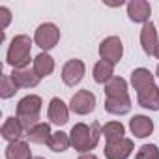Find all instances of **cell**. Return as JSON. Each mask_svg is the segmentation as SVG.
<instances>
[{"instance_id":"7c38bea8","label":"cell","mask_w":159,"mask_h":159,"mask_svg":"<svg viewBox=\"0 0 159 159\" xmlns=\"http://www.w3.org/2000/svg\"><path fill=\"white\" fill-rule=\"evenodd\" d=\"M11 79L13 83L19 86V88H36L39 84L41 79L36 75L34 67H25V69H13L11 73Z\"/></svg>"},{"instance_id":"e0dca14e","label":"cell","mask_w":159,"mask_h":159,"mask_svg":"<svg viewBox=\"0 0 159 159\" xmlns=\"http://www.w3.org/2000/svg\"><path fill=\"white\" fill-rule=\"evenodd\" d=\"M25 137H26L30 142H34V144H49V140H51V137H52L51 125H49L47 122H39V124H36L32 129H28V131L25 133Z\"/></svg>"},{"instance_id":"5b68a950","label":"cell","mask_w":159,"mask_h":159,"mask_svg":"<svg viewBox=\"0 0 159 159\" xmlns=\"http://www.w3.org/2000/svg\"><path fill=\"white\" fill-rule=\"evenodd\" d=\"M94 109H96V96L90 90H79L69 99V111L73 114L84 116V114H90Z\"/></svg>"},{"instance_id":"5bb4252c","label":"cell","mask_w":159,"mask_h":159,"mask_svg":"<svg viewBox=\"0 0 159 159\" xmlns=\"http://www.w3.org/2000/svg\"><path fill=\"white\" fill-rule=\"evenodd\" d=\"M0 135H2L4 140H8V144H10V142L21 140V137L25 135V129H23L19 118H17V116L6 118V122L2 124V129H0Z\"/></svg>"},{"instance_id":"44dd1931","label":"cell","mask_w":159,"mask_h":159,"mask_svg":"<svg viewBox=\"0 0 159 159\" xmlns=\"http://www.w3.org/2000/svg\"><path fill=\"white\" fill-rule=\"evenodd\" d=\"M105 96L107 98H124V96H129L127 92V81L122 77H112L111 81L105 84Z\"/></svg>"},{"instance_id":"ac0fdd59","label":"cell","mask_w":159,"mask_h":159,"mask_svg":"<svg viewBox=\"0 0 159 159\" xmlns=\"http://www.w3.org/2000/svg\"><path fill=\"white\" fill-rule=\"evenodd\" d=\"M32 67H34V71H36V75H38L39 79H45V77H49V75L54 71V58H52L49 52H39V54L34 58Z\"/></svg>"},{"instance_id":"3957f363","label":"cell","mask_w":159,"mask_h":159,"mask_svg":"<svg viewBox=\"0 0 159 159\" xmlns=\"http://www.w3.org/2000/svg\"><path fill=\"white\" fill-rule=\"evenodd\" d=\"M41 98L36 96V94H28L25 96L19 103H17V118L25 129V133L28 129H32L36 124H39V112H41Z\"/></svg>"},{"instance_id":"cb8c5ba5","label":"cell","mask_w":159,"mask_h":159,"mask_svg":"<svg viewBox=\"0 0 159 159\" xmlns=\"http://www.w3.org/2000/svg\"><path fill=\"white\" fill-rule=\"evenodd\" d=\"M52 152H66L69 146H71V140H69V133H64V131H56V133H52V137H51V140H49V144H47Z\"/></svg>"},{"instance_id":"484cf974","label":"cell","mask_w":159,"mask_h":159,"mask_svg":"<svg viewBox=\"0 0 159 159\" xmlns=\"http://www.w3.org/2000/svg\"><path fill=\"white\" fill-rule=\"evenodd\" d=\"M135 159H159V148L155 144H142Z\"/></svg>"},{"instance_id":"9c48e42d","label":"cell","mask_w":159,"mask_h":159,"mask_svg":"<svg viewBox=\"0 0 159 159\" xmlns=\"http://www.w3.org/2000/svg\"><path fill=\"white\" fill-rule=\"evenodd\" d=\"M133 140L131 139H122V140H114V142H107L105 144V157L107 159H127L133 153Z\"/></svg>"},{"instance_id":"83f0119b","label":"cell","mask_w":159,"mask_h":159,"mask_svg":"<svg viewBox=\"0 0 159 159\" xmlns=\"http://www.w3.org/2000/svg\"><path fill=\"white\" fill-rule=\"evenodd\" d=\"M79 159H99V157H98V155H94V153H83Z\"/></svg>"},{"instance_id":"603a6c76","label":"cell","mask_w":159,"mask_h":159,"mask_svg":"<svg viewBox=\"0 0 159 159\" xmlns=\"http://www.w3.org/2000/svg\"><path fill=\"white\" fill-rule=\"evenodd\" d=\"M101 135L105 137L107 142H114V140H122L125 139V127L122 122H107L103 127H101Z\"/></svg>"},{"instance_id":"4fadbf2b","label":"cell","mask_w":159,"mask_h":159,"mask_svg":"<svg viewBox=\"0 0 159 159\" xmlns=\"http://www.w3.org/2000/svg\"><path fill=\"white\" fill-rule=\"evenodd\" d=\"M129 131L137 139H146L153 133V122L144 114H135L129 120Z\"/></svg>"},{"instance_id":"ffe728a7","label":"cell","mask_w":159,"mask_h":159,"mask_svg":"<svg viewBox=\"0 0 159 159\" xmlns=\"http://www.w3.org/2000/svg\"><path fill=\"white\" fill-rule=\"evenodd\" d=\"M92 75H94V81L98 84H107L111 79L114 77V64L99 60V62H96V66L92 69Z\"/></svg>"},{"instance_id":"8992f818","label":"cell","mask_w":159,"mask_h":159,"mask_svg":"<svg viewBox=\"0 0 159 159\" xmlns=\"http://www.w3.org/2000/svg\"><path fill=\"white\" fill-rule=\"evenodd\" d=\"M124 56V43L118 36H109L99 43V58L111 64H118Z\"/></svg>"},{"instance_id":"ba28073f","label":"cell","mask_w":159,"mask_h":159,"mask_svg":"<svg viewBox=\"0 0 159 159\" xmlns=\"http://www.w3.org/2000/svg\"><path fill=\"white\" fill-rule=\"evenodd\" d=\"M69 105H66L60 98H52L47 107V118L54 125H66L69 120Z\"/></svg>"},{"instance_id":"9a60e30c","label":"cell","mask_w":159,"mask_h":159,"mask_svg":"<svg viewBox=\"0 0 159 159\" xmlns=\"http://www.w3.org/2000/svg\"><path fill=\"white\" fill-rule=\"evenodd\" d=\"M153 73L150 71V69H146V67H137V69H133V73H131V86H133V90L137 92V94H140L142 90H146V88H150L152 84H153Z\"/></svg>"},{"instance_id":"7a4b0ae2","label":"cell","mask_w":159,"mask_h":159,"mask_svg":"<svg viewBox=\"0 0 159 159\" xmlns=\"http://www.w3.org/2000/svg\"><path fill=\"white\" fill-rule=\"evenodd\" d=\"M32 45H34V39H30V36H26V34L15 36L11 39L10 47H8V52H6V64L11 66L13 69L30 67V60H32L30 51H32Z\"/></svg>"},{"instance_id":"4dcf8cb0","label":"cell","mask_w":159,"mask_h":159,"mask_svg":"<svg viewBox=\"0 0 159 159\" xmlns=\"http://www.w3.org/2000/svg\"><path fill=\"white\" fill-rule=\"evenodd\" d=\"M32 159H45V157H32Z\"/></svg>"},{"instance_id":"f1b7e54d","label":"cell","mask_w":159,"mask_h":159,"mask_svg":"<svg viewBox=\"0 0 159 159\" xmlns=\"http://www.w3.org/2000/svg\"><path fill=\"white\" fill-rule=\"evenodd\" d=\"M155 58L159 60V47H157V51H155Z\"/></svg>"},{"instance_id":"52a82bcc","label":"cell","mask_w":159,"mask_h":159,"mask_svg":"<svg viewBox=\"0 0 159 159\" xmlns=\"http://www.w3.org/2000/svg\"><path fill=\"white\" fill-rule=\"evenodd\" d=\"M84 73H86V66L83 60H79V58H71L64 64L62 67V81L66 86H77L79 83L84 79Z\"/></svg>"},{"instance_id":"4316f807","label":"cell","mask_w":159,"mask_h":159,"mask_svg":"<svg viewBox=\"0 0 159 159\" xmlns=\"http://www.w3.org/2000/svg\"><path fill=\"white\" fill-rule=\"evenodd\" d=\"M10 23H11V11H10V8L0 6V28L6 30L10 26Z\"/></svg>"},{"instance_id":"7402d4cb","label":"cell","mask_w":159,"mask_h":159,"mask_svg":"<svg viewBox=\"0 0 159 159\" xmlns=\"http://www.w3.org/2000/svg\"><path fill=\"white\" fill-rule=\"evenodd\" d=\"M6 159H32L30 146H28L25 140L10 142V144L6 146Z\"/></svg>"},{"instance_id":"8fae6325","label":"cell","mask_w":159,"mask_h":159,"mask_svg":"<svg viewBox=\"0 0 159 159\" xmlns=\"http://www.w3.org/2000/svg\"><path fill=\"white\" fill-rule=\"evenodd\" d=\"M152 15V6L148 0H131L127 4V17L133 23H142L146 25Z\"/></svg>"},{"instance_id":"d6986e66","label":"cell","mask_w":159,"mask_h":159,"mask_svg":"<svg viewBox=\"0 0 159 159\" xmlns=\"http://www.w3.org/2000/svg\"><path fill=\"white\" fill-rule=\"evenodd\" d=\"M131 98L124 96V98H107L105 99V111L116 116H124L131 111Z\"/></svg>"},{"instance_id":"6da1fadb","label":"cell","mask_w":159,"mask_h":159,"mask_svg":"<svg viewBox=\"0 0 159 159\" xmlns=\"http://www.w3.org/2000/svg\"><path fill=\"white\" fill-rule=\"evenodd\" d=\"M99 139H101V127H99L98 122H94L92 125H86L83 122H79L69 131L71 146L81 153H90V150H94L98 146Z\"/></svg>"},{"instance_id":"277c9868","label":"cell","mask_w":159,"mask_h":159,"mask_svg":"<svg viewBox=\"0 0 159 159\" xmlns=\"http://www.w3.org/2000/svg\"><path fill=\"white\" fill-rule=\"evenodd\" d=\"M60 41V28L54 23H43L34 32V45L41 49V52H49Z\"/></svg>"},{"instance_id":"2e32d148","label":"cell","mask_w":159,"mask_h":159,"mask_svg":"<svg viewBox=\"0 0 159 159\" xmlns=\"http://www.w3.org/2000/svg\"><path fill=\"white\" fill-rule=\"evenodd\" d=\"M137 103L142 109L148 111H159V86L152 84L150 88L142 90L140 94H137Z\"/></svg>"},{"instance_id":"f546056e","label":"cell","mask_w":159,"mask_h":159,"mask_svg":"<svg viewBox=\"0 0 159 159\" xmlns=\"http://www.w3.org/2000/svg\"><path fill=\"white\" fill-rule=\"evenodd\" d=\"M155 77H159V64H157V69H155Z\"/></svg>"},{"instance_id":"d4e9b609","label":"cell","mask_w":159,"mask_h":159,"mask_svg":"<svg viewBox=\"0 0 159 159\" xmlns=\"http://www.w3.org/2000/svg\"><path fill=\"white\" fill-rule=\"evenodd\" d=\"M17 92H19V86L13 83L11 75L10 73H4L2 75V81H0V98H2V99H10Z\"/></svg>"},{"instance_id":"30bf717a","label":"cell","mask_w":159,"mask_h":159,"mask_svg":"<svg viewBox=\"0 0 159 159\" xmlns=\"http://www.w3.org/2000/svg\"><path fill=\"white\" fill-rule=\"evenodd\" d=\"M140 45H142V51L148 56H155V51L159 47V38H157L155 25L152 21H148L146 25H142V30H140Z\"/></svg>"}]
</instances>
